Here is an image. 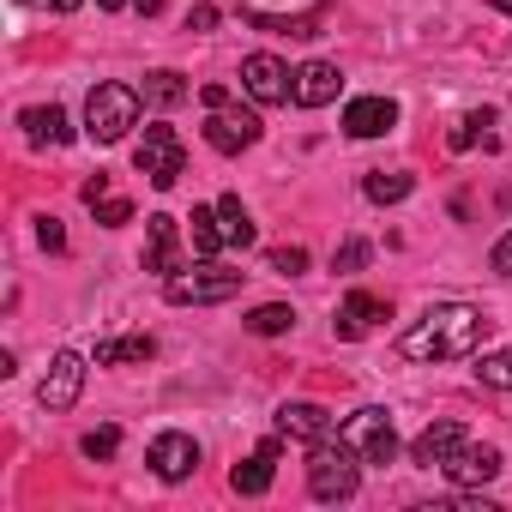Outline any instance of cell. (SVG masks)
<instances>
[{
	"label": "cell",
	"mask_w": 512,
	"mask_h": 512,
	"mask_svg": "<svg viewBox=\"0 0 512 512\" xmlns=\"http://www.w3.org/2000/svg\"><path fill=\"white\" fill-rule=\"evenodd\" d=\"M488 326H494V320H488L476 302H434V308L398 338V356H404V362H470V356H482Z\"/></svg>",
	"instance_id": "cell-1"
},
{
	"label": "cell",
	"mask_w": 512,
	"mask_h": 512,
	"mask_svg": "<svg viewBox=\"0 0 512 512\" xmlns=\"http://www.w3.org/2000/svg\"><path fill=\"white\" fill-rule=\"evenodd\" d=\"M356 488H362V458L338 434L314 440L308 446V494L326 500V506H338V500H356Z\"/></svg>",
	"instance_id": "cell-2"
},
{
	"label": "cell",
	"mask_w": 512,
	"mask_h": 512,
	"mask_svg": "<svg viewBox=\"0 0 512 512\" xmlns=\"http://www.w3.org/2000/svg\"><path fill=\"white\" fill-rule=\"evenodd\" d=\"M139 85H91L85 97V139L91 145H121L139 127Z\"/></svg>",
	"instance_id": "cell-3"
},
{
	"label": "cell",
	"mask_w": 512,
	"mask_h": 512,
	"mask_svg": "<svg viewBox=\"0 0 512 512\" xmlns=\"http://www.w3.org/2000/svg\"><path fill=\"white\" fill-rule=\"evenodd\" d=\"M241 278L247 272H223V266L199 260L193 272L181 266L175 278H163V296H169V308H217V302H235L241 296Z\"/></svg>",
	"instance_id": "cell-4"
},
{
	"label": "cell",
	"mask_w": 512,
	"mask_h": 512,
	"mask_svg": "<svg viewBox=\"0 0 512 512\" xmlns=\"http://www.w3.org/2000/svg\"><path fill=\"white\" fill-rule=\"evenodd\" d=\"M338 440L362 458V464H392L398 458V428H392V410L386 404H362L356 416L338 422Z\"/></svg>",
	"instance_id": "cell-5"
},
{
	"label": "cell",
	"mask_w": 512,
	"mask_h": 512,
	"mask_svg": "<svg viewBox=\"0 0 512 512\" xmlns=\"http://www.w3.org/2000/svg\"><path fill=\"white\" fill-rule=\"evenodd\" d=\"M133 163H139V175H145L151 187H175V181L187 175V145H181L175 127L151 121L145 139H139V151H133Z\"/></svg>",
	"instance_id": "cell-6"
},
{
	"label": "cell",
	"mask_w": 512,
	"mask_h": 512,
	"mask_svg": "<svg viewBox=\"0 0 512 512\" xmlns=\"http://www.w3.org/2000/svg\"><path fill=\"white\" fill-rule=\"evenodd\" d=\"M260 115L253 109H241V103H223V109H211L205 115V145L217 151V157H241V151H253L260 145Z\"/></svg>",
	"instance_id": "cell-7"
},
{
	"label": "cell",
	"mask_w": 512,
	"mask_h": 512,
	"mask_svg": "<svg viewBox=\"0 0 512 512\" xmlns=\"http://www.w3.org/2000/svg\"><path fill=\"white\" fill-rule=\"evenodd\" d=\"M241 91L260 103V109H278V103L296 97V73H290L278 55H247V61H241Z\"/></svg>",
	"instance_id": "cell-8"
},
{
	"label": "cell",
	"mask_w": 512,
	"mask_h": 512,
	"mask_svg": "<svg viewBox=\"0 0 512 512\" xmlns=\"http://www.w3.org/2000/svg\"><path fill=\"white\" fill-rule=\"evenodd\" d=\"M85 374H91V362H85L79 350H61V356L49 362V374H43V386H37V404H43L49 416H61V410H73V404H79V392H85Z\"/></svg>",
	"instance_id": "cell-9"
},
{
	"label": "cell",
	"mask_w": 512,
	"mask_h": 512,
	"mask_svg": "<svg viewBox=\"0 0 512 512\" xmlns=\"http://www.w3.org/2000/svg\"><path fill=\"white\" fill-rule=\"evenodd\" d=\"M272 428H278L284 440H302V446H314V440H332V434H338L332 410H326V404H314V398H290V404H278Z\"/></svg>",
	"instance_id": "cell-10"
},
{
	"label": "cell",
	"mask_w": 512,
	"mask_h": 512,
	"mask_svg": "<svg viewBox=\"0 0 512 512\" xmlns=\"http://www.w3.org/2000/svg\"><path fill=\"white\" fill-rule=\"evenodd\" d=\"M145 464L157 470V482H187V476L199 470V440H193V434H181V428H163V434L151 440Z\"/></svg>",
	"instance_id": "cell-11"
},
{
	"label": "cell",
	"mask_w": 512,
	"mask_h": 512,
	"mask_svg": "<svg viewBox=\"0 0 512 512\" xmlns=\"http://www.w3.org/2000/svg\"><path fill=\"white\" fill-rule=\"evenodd\" d=\"M145 272H157V278H175L181 272V229H175L169 211L145 217Z\"/></svg>",
	"instance_id": "cell-12"
},
{
	"label": "cell",
	"mask_w": 512,
	"mask_h": 512,
	"mask_svg": "<svg viewBox=\"0 0 512 512\" xmlns=\"http://www.w3.org/2000/svg\"><path fill=\"white\" fill-rule=\"evenodd\" d=\"M440 476H446L452 488H482V482H494V476H500V452H494V446L464 440V446L440 464Z\"/></svg>",
	"instance_id": "cell-13"
},
{
	"label": "cell",
	"mask_w": 512,
	"mask_h": 512,
	"mask_svg": "<svg viewBox=\"0 0 512 512\" xmlns=\"http://www.w3.org/2000/svg\"><path fill=\"white\" fill-rule=\"evenodd\" d=\"M278 452H284V434H272V440H260V452H253V458H241L235 470H229V488L235 494H266L272 488V476H278Z\"/></svg>",
	"instance_id": "cell-14"
},
{
	"label": "cell",
	"mask_w": 512,
	"mask_h": 512,
	"mask_svg": "<svg viewBox=\"0 0 512 512\" xmlns=\"http://www.w3.org/2000/svg\"><path fill=\"white\" fill-rule=\"evenodd\" d=\"M338 91H344V73L332 67V61H302L296 67V109H326V103H338Z\"/></svg>",
	"instance_id": "cell-15"
},
{
	"label": "cell",
	"mask_w": 512,
	"mask_h": 512,
	"mask_svg": "<svg viewBox=\"0 0 512 512\" xmlns=\"http://www.w3.org/2000/svg\"><path fill=\"white\" fill-rule=\"evenodd\" d=\"M392 127H398V103L380 97V91H374V97H356V103L344 109V133H350V139H386Z\"/></svg>",
	"instance_id": "cell-16"
},
{
	"label": "cell",
	"mask_w": 512,
	"mask_h": 512,
	"mask_svg": "<svg viewBox=\"0 0 512 512\" xmlns=\"http://www.w3.org/2000/svg\"><path fill=\"white\" fill-rule=\"evenodd\" d=\"M386 314H392V308H386V296H374V290H350V296H344V308H338V338H368Z\"/></svg>",
	"instance_id": "cell-17"
},
{
	"label": "cell",
	"mask_w": 512,
	"mask_h": 512,
	"mask_svg": "<svg viewBox=\"0 0 512 512\" xmlns=\"http://www.w3.org/2000/svg\"><path fill=\"white\" fill-rule=\"evenodd\" d=\"M470 434L458 428V422H434V428H422L416 440H410V464H422V470H440L458 446H464Z\"/></svg>",
	"instance_id": "cell-18"
},
{
	"label": "cell",
	"mask_w": 512,
	"mask_h": 512,
	"mask_svg": "<svg viewBox=\"0 0 512 512\" xmlns=\"http://www.w3.org/2000/svg\"><path fill=\"white\" fill-rule=\"evenodd\" d=\"M19 127H25V139H31V145H49V151L73 139V121H67V109H61V103H37V109H25V115H19Z\"/></svg>",
	"instance_id": "cell-19"
},
{
	"label": "cell",
	"mask_w": 512,
	"mask_h": 512,
	"mask_svg": "<svg viewBox=\"0 0 512 512\" xmlns=\"http://www.w3.org/2000/svg\"><path fill=\"white\" fill-rule=\"evenodd\" d=\"M139 97H145L151 109H175V103H187V97H193V85H187L175 67H157V73H145V79H139Z\"/></svg>",
	"instance_id": "cell-20"
},
{
	"label": "cell",
	"mask_w": 512,
	"mask_h": 512,
	"mask_svg": "<svg viewBox=\"0 0 512 512\" xmlns=\"http://www.w3.org/2000/svg\"><path fill=\"white\" fill-rule=\"evenodd\" d=\"M193 229H187V241H193V260H217V253L229 247L223 241V229H217V205H193V217H187Z\"/></svg>",
	"instance_id": "cell-21"
},
{
	"label": "cell",
	"mask_w": 512,
	"mask_h": 512,
	"mask_svg": "<svg viewBox=\"0 0 512 512\" xmlns=\"http://www.w3.org/2000/svg\"><path fill=\"white\" fill-rule=\"evenodd\" d=\"M217 229H223L229 247H253V241H260V229H253V217H247V205H241L235 193L217 199Z\"/></svg>",
	"instance_id": "cell-22"
},
{
	"label": "cell",
	"mask_w": 512,
	"mask_h": 512,
	"mask_svg": "<svg viewBox=\"0 0 512 512\" xmlns=\"http://www.w3.org/2000/svg\"><path fill=\"white\" fill-rule=\"evenodd\" d=\"M410 187H416V175H404V169H368L362 175V193L374 205H398V199H410Z\"/></svg>",
	"instance_id": "cell-23"
},
{
	"label": "cell",
	"mask_w": 512,
	"mask_h": 512,
	"mask_svg": "<svg viewBox=\"0 0 512 512\" xmlns=\"http://www.w3.org/2000/svg\"><path fill=\"white\" fill-rule=\"evenodd\" d=\"M151 356H157V338L139 332V338H109V344H97L91 362H97V368H121V362H151Z\"/></svg>",
	"instance_id": "cell-24"
},
{
	"label": "cell",
	"mask_w": 512,
	"mask_h": 512,
	"mask_svg": "<svg viewBox=\"0 0 512 512\" xmlns=\"http://www.w3.org/2000/svg\"><path fill=\"white\" fill-rule=\"evenodd\" d=\"M494 151V109H470L458 127H452V151Z\"/></svg>",
	"instance_id": "cell-25"
},
{
	"label": "cell",
	"mask_w": 512,
	"mask_h": 512,
	"mask_svg": "<svg viewBox=\"0 0 512 512\" xmlns=\"http://www.w3.org/2000/svg\"><path fill=\"white\" fill-rule=\"evenodd\" d=\"M241 326H247L253 338H284V332L296 326V308H290V302H260V308H253Z\"/></svg>",
	"instance_id": "cell-26"
},
{
	"label": "cell",
	"mask_w": 512,
	"mask_h": 512,
	"mask_svg": "<svg viewBox=\"0 0 512 512\" xmlns=\"http://www.w3.org/2000/svg\"><path fill=\"white\" fill-rule=\"evenodd\" d=\"M476 380L494 392H512V350H482L476 356Z\"/></svg>",
	"instance_id": "cell-27"
},
{
	"label": "cell",
	"mask_w": 512,
	"mask_h": 512,
	"mask_svg": "<svg viewBox=\"0 0 512 512\" xmlns=\"http://www.w3.org/2000/svg\"><path fill=\"white\" fill-rule=\"evenodd\" d=\"M247 25H260V31H290V37H320V13H308V19H266V13H247Z\"/></svg>",
	"instance_id": "cell-28"
},
{
	"label": "cell",
	"mask_w": 512,
	"mask_h": 512,
	"mask_svg": "<svg viewBox=\"0 0 512 512\" xmlns=\"http://www.w3.org/2000/svg\"><path fill=\"white\" fill-rule=\"evenodd\" d=\"M115 446H121V428H91V434L79 440V452H85L91 464H103V458H115Z\"/></svg>",
	"instance_id": "cell-29"
},
{
	"label": "cell",
	"mask_w": 512,
	"mask_h": 512,
	"mask_svg": "<svg viewBox=\"0 0 512 512\" xmlns=\"http://www.w3.org/2000/svg\"><path fill=\"white\" fill-rule=\"evenodd\" d=\"M272 272L278 278H302L308 272V247H296V241L290 247H272Z\"/></svg>",
	"instance_id": "cell-30"
},
{
	"label": "cell",
	"mask_w": 512,
	"mask_h": 512,
	"mask_svg": "<svg viewBox=\"0 0 512 512\" xmlns=\"http://www.w3.org/2000/svg\"><path fill=\"white\" fill-rule=\"evenodd\" d=\"M91 211H97V223H103V229H121V223H133V199H121V193L97 199Z\"/></svg>",
	"instance_id": "cell-31"
},
{
	"label": "cell",
	"mask_w": 512,
	"mask_h": 512,
	"mask_svg": "<svg viewBox=\"0 0 512 512\" xmlns=\"http://www.w3.org/2000/svg\"><path fill=\"white\" fill-rule=\"evenodd\" d=\"M368 253H374L368 241H344V247H338V260H332V266H338V272H362V266H368Z\"/></svg>",
	"instance_id": "cell-32"
},
{
	"label": "cell",
	"mask_w": 512,
	"mask_h": 512,
	"mask_svg": "<svg viewBox=\"0 0 512 512\" xmlns=\"http://www.w3.org/2000/svg\"><path fill=\"white\" fill-rule=\"evenodd\" d=\"M37 241H43L49 253H61V247H67V229H61V217H37Z\"/></svg>",
	"instance_id": "cell-33"
},
{
	"label": "cell",
	"mask_w": 512,
	"mask_h": 512,
	"mask_svg": "<svg viewBox=\"0 0 512 512\" xmlns=\"http://www.w3.org/2000/svg\"><path fill=\"white\" fill-rule=\"evenodd\" d=\"M488 266H494L500 278H512V229H506V235L494 241V253H488Z\"/></svg>",
	"instance_id": "cell-34"
},
{
	"label": "cell",
	"mask_w": 512,
	"mask_h": 512,
	"mask_svg": "<svg viewBox=\"0 0 512 512\" xmlns=\"http://www.w3.org/2000/svg\"><path fill=\"white\" fill-rule=\"evenodd\" d=\"M217 25V7H211V0H199V7L187 13V31H211Z\"/></svg>",
	"instance_id": "cell-35"
},
{
	"label": "cell",
	"mask_w": 512,
	"mask_h": 512,
	"mask_svg": "<svg viewBox=\"0 0 512 512\" xmlns=\"http://www.w3.org/2000/svg\"><path fill=\"white\" fill-rule=\"evenodd\" d=\"M79 199H85V205H97V199H109V175L97 169V175H91V181L79 187Z\"/></svg>",
	"instance_id": "cell-36"
},
{
	"label": "cell",
	"mask_w": 512,
	"mask_h": 512,
	"mask_svg": "<svg viewBox=\"0 0 512 512\" xmlns=\"http://www.w3.org/2000/svg\"><path fill=\"white\" fill-rule=\"evenodd\" d=\"M199 103H205V109H223V103H235V91H229V85H205Z\"/></svg>",
	"instance_id": "cell-37"
},
{
	"label": "cell",
	"mask_w": 512,
	"mask_h": 512,
	"mask_svg": "<svg viewBox=\"0 0 512 512\" xmlns=\"http://www.w3.org/2000/svg\"><path fill=\"white\" fill-rule=\"evenodd\" d=\"M25 7H37V13H79L85 0H25Z\"/></svg>",
	"instance_id": "cell-38"
},
{
	"label": "cell",
	"mask_w": 512,
	"mask_h": 512,
	"mask_svg": "<svg viewBox=\"0 0 512 512\" xmlns=\"http://www.w3.org/2000/svg\"><path fill=\"white\" fill-rule=\"evenodd\" d=\"M452 506H458V512H494V500H488V494H458Z\"/></svg>",
	"instance_id": "cell-39"
},
{
	"label": "cell",
	"mask_w": 512,
	"mask_h": 512,
	"mask_svg": "<svg viewBox=\"0 0 512 512\" xmlns=\"http://www.w3.org/2000/svg\"><path fill=\"white\" fill-rule=\"evenodd\" d=\"M97 7H103V13H121V7H133V0H97Z\"/></svg>",
	"instance_id": "cell-40"
},
{
	"label": "cell",
	"mask_w": 512,
	"mask_h": 512,
	"mask_svg": "<svg viewBox=\"0 0 512 512\" xmlns=\"http://www.w3.org/2000/svg\"><path fill=\"white\" fill-rule=\"evenodd\" d=\"M133 7H139V13H145V19H151V13H157V7H163V0H133Z\"/></svg>",
	"instance_id": "cell-41"
},
{
	"label": "cell",
	"mask_w": 512,
	"mask_h": 512,
	"mask_svg": "<svg viewBox=\"0 0 512 512\" xmlns=\"http://www.w3.org/2000/svg\"><path fill=\"white\" fill-rule=\"evenodd\" d=\"M488 7H494V13H506V19H512V0H488Z\"/></svg>",
	"instance_id": "cell-42"
}]
</instances>
